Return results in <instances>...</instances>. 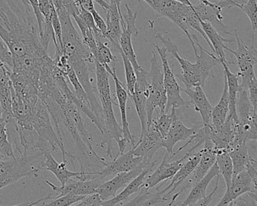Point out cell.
<instances>
[{
  "mask_svg": "<svg viewBox=\"0 0 257 206\" xmlns=\"http://www.w3.org/2000/svg\"><path fill=\"white\" fill-rule=\"evenodd\" d=\"M33 14L19 10L13 0H0V38L8 46L13 58L49 55L37 34L38 26Z\"/></svg>",
  "mask_w": 257,
  "mask_h": 206,
  "instance_id": "cell-1",
  "label": "cell"
},
{
  "mask_svg": "<svg viewBox=\"0 0 257 206\" xmlns=\"http://www.w3.org/2000/svg\"><path fill=\"white\" fill-rule=\"evenodd\" d=\"M12 114V123L15 127L34 132L51 146L52 151L60 149L63 159L70 156V153L65 150L63 140L54 129L47 106L40 97L36 103H30L13 92Z\"/></svg>",
  "mask_w": 257,
  "mask_h": 206,
  "instance_id": "cell-2",
  "label": "cell"
},
{
  "mask_svg": "<svg viewBox=\"0 0 257 206\" xmlns=\"http://www.w3.org/2000/svg\"><path fill=\"white\" fill-rule=\"evenodd\" d=\"M192 38L198 48V50L194 52L196 59L195 64L180 57L178 54V48L170 39L165 38L161 34L156 35V39H159L165 46L167 53L171 54V57L169 59L175 58L181 67L182 74L175 73L176 77L184 84L186 88L201 86L204 88L209 73L215 66L220 64V60L214 54L210 53L201 46L196 35L193 34Z\"/></svg>",
  "mask_w": 257,
  "mask_h": 206,
  "instance_id": "cell-3",
  "label": "cell"
},
{
  "mask_svg": "<svg viewBox=\"0 0 257 206\" xmlns=\"http://www.w3.org/2000/svg\"><path fill=\"white\" fill-rule=\"evenodd\" d=\"M95 75L97 80L96 89L100 100L105 126V132L102 135L103 139L100 145L103 148L106 147V155L112 158V140H115L118 146V153L116 156L124 153L128 143L123 138L122 129L117 122L112 108V105H117L111 94L109 73L102 64L96 61Z\"/></svg>",
  "mask_w": 257,
  "mask_h": 206,
  "instance_id": "cell-4",
  "label": "cell"
},
{
  "mask_svg": "<svg viewBox=\"0 0 257 206\" xmlns=\"http://www.w3.org/2000/svg\"><path fill=\"white\" fill-rule=\"evenodd\" d=\"M44 153H28L20 157L0 159V189L30 176L37 177L43 169Z\"/></svg>",
  "mask_w": 257,
  "mask_h": 206,
  "instance_id": "cell-5",
  "label": "cell"
},
{
  "mask_svg": "<svg viewBox=\"0 0 257 206\" xmlns=\"http://www.w3.org/2000/svg\"><path fill=\"white\" fill-rule=\"evenodd\" d=\"M153 57L150 60V73L148 77L151 79L150 84V94L147 103V116L148 130L153 118L154 111L159 109V112L165 113L167 104V94L164 85L163 70L162 62L159 61L157 55L154 51H152Z\"/></svg>",
  "mask_w": 257,
  "mask_h": 206,
  "instance_id": "cell-6",
  "label": "cell"
},
{
  "mask_svg": "<svg viewBox=\"0 0 257 206\" xmlns=\"http://www.w3.org/2000/svg\"><path fill=\"white\" fill-rule=\"evenodd\" d=\"M234 36L237 42V50H231L226 46L224 49L231 52L235 57L239 68L237 74L241 79V82L239 84V87L247 90L249 85L252 82H257L256 77L254 73V66L256 64L257 61L255 40H252V46L249 48L243 43V40L237 35V31H234Z\"/></svg>",
  "mask_w": 257,
  "mask_h": 206,
  "instance_id": "cell-7",
  "label": "cell"
},
{
  "mask_svg": "<svg viewBox=\"0 0 257 206\" xmlns=\"http://www.w3.org/2000/svg\"><path fill=\"white\" fill-rule=\"evenodd\" d=\"M155 49L159 53L162 62V70H163L164 85L167 94V104L165 107V113H168L172 108H188L191 107L189 101H186L182 97L180 91L181 88L179 85L176 79L174 69H171L168 63L167 57V50L165 47H161L157 42L153 44Z\"/></svg>",
  "mask_w": 257,
  "mask_h": 206,
  "instance_id": "cell-8",
  "label": "cell"
},
{
  "mask_svg": "<svg viewBox=\"0 0 257 206\" xmlns=\"http://www.w3.org/2000/svg\"><path fill=\"white\" fill-rule=\"evenodd\" d=\"M137 82L135 84L133 94L129 96L135 105L137 114L139 117L141 125V136H144L148 132L147 124V103L150 94V82L148 81V72L141 67L135 71Z\"/></svg>",
  "mask_w": 257,
  "mask_h": 206,
  "instance_id": "cell-9",
  "label": "cell"
},
{
  "mask_svg": "<svg viewBox=\"0 0 257 206\" xmlns=\"http://www.w3.org/2000/svg\"><path fill=\"white\" fill-rule=\"evenodd\" d=\"M169 153H165V156L162 159L159 166L156 168V171L145 179V181L143 183L141 189L142 190H150V189H153V187L157 186L159 183H161L159 186L156 188V190H159V188L167 181L170 180L177 171L180 169L183 164V161L187 159L189 156V153H186L183 158L175 161V162H169L171 160V157L169 156Z\"/></svg>",
  "mask_w": 257,
  "mask_h": 206,
  "instance_id": "cell-10",
  "label": "cell"
},
{
  "mask_svg": "<svg viewBox=\"0 0 257 206\" xmlns=\"http://www.w3.org/2000/svg\"><path fill=\"white\" fill-rule=\"evenodd\" d=\"M201 156L198 165L195 167L194 171H192V176L189 181L187 182L184 186L180 189L177 193H174L171 198V201L168 203L169 205H172L177 197L183 193L186 189L192 186L200 179L202 178L210 168L213 166V164L216 162V148L213 146V143L209 139H206L204 143V148L201 150Z\"/></svg>",
  "mask_w": 257,
  "mask_h": 206,
  "instance_id": "cell-11",
  "label": "cell"
},
{
  "mask_svg": "<svg viewBox=\"0 0 257 206\" xmlns=\"http://www.w3.org/2000/svg\"><path fill=\"white\" fill-rule=\"evenodd\" d=\"M43 169L51 171L58 178L61 186H64L70 179L76 177L77 180H86L93 178L95 172L88 171H72L67 168V159H63V162L59 163L53 157L50 151L44 153L43 161Z\"/></svg>",
  "mask_w": 257,
  "mask_h": 206,
  "instance_id": "cell-12",
  "label": "cell"
},
{
  "mask_svg": "<svg viewBox=\"0 0 257 206\" xmlns=\"http://www.w3.org/2000/svg\"><path fill=\"white\" fill-rule=\"evenodd\" d=\"M150 162L144 161L141 165L131 171L118 173L115 174L113 178L105 182V183H102L100 186L97 188L96 192L100 195V198L103 201L112 198L116 195L117 192L119 189L125 187L135 177L141 174L144 167Z\"/></svg>",
  "mask_w": 257,
  "mask_h": 206,
  "instance_id": "cell-13",
  "label": "cell"
},
{
  "mask_svg": "<svg viewBox=\"0 0 257 206\" xmlns=\"http://www.w3.org/2000/svg\"><path fill=\"white\" fill-rule=\"evenodd\" d=\"M248 192L256 193V184L252 182L246 170H243L233 177L231 186L226 189L225 195L216 206L232 205L234 200Z\"/></svg>",
  "mask_w": 257,
  "mask_h": 206,
  "instance_id": "cell-14",
  "label": "cell"
},
{
  "mask_svg": "<svg viewBox=\"0 0 257 206\" xmlns=\"http://www.w3.org/2000/svg\"><path fill=\"white\" fill-rule=\"evenodd\" d=\"M106 69V71L109 75L113 78L114 82L115 85V94H116L117 100H118V106L119 108L120 113H121V129H122L123 138L127 141L128 144H132V147L135 145V139L132 135L130 130L127 118V100L128 98L127 90L124 88L121 81L118 79L117 76L116 67L115 65L103 66Z\"/></svg>",
  "mask_w": 257,
  "mask_h": 206,
  "instance_id": "cell-15",
  "label": "cell"
},
{
  "mask_svg": "<svg viewBox=\"0 0 257 206\" xmlns=\"http://www.w3.org/2000/svg\"><path fill=\"white\" fill-rule=\"evenodd\" d=\"M144 162V159L139 156H135L132 149L127 153L114 158L111 162L106 161L104 166L99 171L97 178L103 180L105 177L111 175H115L120 172L131 171L141 165Z\"/></svg>",
  "mask_w": 257,
  "mask_h": 206,
  "instance_id": "cell-16",
  "label": "cell"
},
{
  "mask_svg": "<svg viewBox=\"0 0 257 206\" xmlns=\"http://www.w3.org/2000/svg\"><path fill=\"white\" fill-rule=\"evenodd\" d=\"M10 70L0 61V115L7 124L12 123L13 86Z\"/></svg>",
  "mask_w": 257,
  "mask_h": 206,
  "instance_id": "cell-17",
  "label": "cell"
},
{
  "mask_svg": "<svg viewBox=\"0 0 257 206\" xmlns=\"http://www.w3.org/2000/svg\"><path fill=\"white\" fill-rule=\"evenodd\" d=\"M164 138L150 126L148 132L140 138L139 141L132 147L135 156L144 159V162H151L153 156L159 149L162 148Z\"/></svg>",
  "mask_w": 257,
  "mask_h": 206,
  "instance_id": "cell-18",
  "label": "cell"
},
{
  "mask_svg": "<svg viewBox=\"0 0 257 206\" xmlns=\"http://www.w3.org/2000/svg\"><path fill=\"white\" fill-rule=\"evenodd\" d=\"M106 40H109L114 52L119 53V40L122 29L124 27L123 15H120L118 7L115 4H109V8L106 10Z\"/></svg>",
  "mask_w": 257,
  "mask_h": 206,
  "instance_id": "cell-19",
  "label": "cell"
},
{
  "mask_svg": "<svg viewBox=\"0 0 257 206\" xmlns=\"http://www.w3.org/2000/svg\"><path fill=\"white\" fill-rule=\"evenodd\" d=\"M192 9L199 20L209 22L218 32L233 36L227 31L226 26L222 23V7L219 4H204L200 2L198 5H192Z\"/></svg>",
  "mask_w": 257,
  "mask_h": 206,
  "instance_id": "cell-20",
  "label": "cell"
},
{
  "mask_svg": "<svg viewBox=\"0 0 257 206\" xmlns=\"http://www.w3.org/2000/svg\"><path fill=\"white\" fill-rule=\"evenodd\" d=\"M70 183H67L64 186H57L56 185L46 180V183L49 185L55 192H58L57 197L62 196L67 193L74 194V195H87L96 192L97 188L100 186L103 182L99 178L91 179L86 180H70Z\"/></svg>",
  "mask_w": 257,
  "mask_h": 206,
  "instance_id": "cell-21",
  "label": "cell"
},
{
  "mask_svg": "<svg viewBox=\"0 0 257 206\" xmlns=\"http://www.w3.org/2000/svg\"><path fill=\"white\" fill-rule=\"evenodd\" d=\"M181 91H184L189 96L191 107H193L195 111L199 113L202 120L203 126L212 124L211 114L213 107L209 102L204 93V88L201 86L190 87L181 88Z\"/></svg>",
  "mask_w": 257,
  "mask_h": 206,
  "instance_id": "cell-22",
  "label": "cell"
},
{
  "mask_svg": "<svg viewBox=\"0 0 257 206\" xmlns=\"http://www.w3.org/2000/svg\"><path fill=\"white\" fill-rule=\"evenodd\" d=\"M198 126H194L193 128L186 127L183 122L181 121L178 116H176L173 120L172 124L170 127L169 131L167 134L166 137L162 142V147L166 150V152L169 154L174 153V147L177 143L180 141H185L189 140L196 132ZM172 158V156H171Z\"/></svg>",
  "mask_w": 257,
  "mask_h": 206,
  "instance_id": "cell-23",
  "label": "cell"
},
{
  "mask_svg": "<svg viewBox=\"0 0 257 206\" xmlns=\"http://www.w3.org/2000/svg\"><path fill=\"white\" fill-rule=\"evenodd\" d=\"M234 64V63L228 62V61H220V64L222 66L224 70V77L226 79L227 88H228V114L227 120H230L231 123H237L238 122L237 118V91L239 89V77L238 74H234L231 73V70L228 68V64Z\"/></svg>",
  "mask_w": 257,
  "mask_h": 206,
  "instance_id": "cell-24",
  "label": "cell"
},
{
  "mask_svg": "<svg viewBox=\"0 0 257 206\" xmlns=\"http://www.w3.org/2000/svg\"><path fill=\"white\" fill-rule=\"evenodd\" d=\"M156 162H157L156 160L153 162L151 161L150 163L147 164L141 171V174L135 177L119 194L115 195L109 199L103 201L102 205H115V204H121L122 201L127 200L131 195H133L135 192H138L142 186L143 183L145 181L147 174L153 171Z\"/></svg>",
  "mask_w": 257,
  "mask_h": 206,
  "instance_id": "cell-25",
  "label": "cell"
},
{
  "mask_svg": "<svg viewBox=\"0 0 257 206\" xmlns=\"http://www.w3.org/2000/svg\"><path fill=\"white\" fill-rule=\"evenodd\" d=\"M246 143L247 141L243 140L233 138L228 147V150L233 165L232 178L240 171L245 170L246 163L251 156Z\"/></svg>",
  "mask_w": 257,
  "mask_h": 206,
  "instance_id": "cell-26",
  "label": "cell"
},
{
  "mask_svg": "<svg viewBox=\"0 0 257 206\" xmlns=\"http://www.w3.org/2000/svg\"><path fill=\"white\" fill-rule=\"evenodd\" d=\"M218 174H219V168L215 162L213 166L210 168V171H207V174L202 178L200 179L195 184L192 185V190L190 191L186 199L179 204L182 206L195 205V203L198 200L205 196L206 189H207L209 183Z\"/></svg>",
  "mask_w": 257,
  "mask_h": 206,
  "instance_id": "cell-27",
  "label": "cell"
},
{
  "mask_svg": "<svg viewBox=\"0 0 257 206\" xmlns=\"http://www.w3.org/2000/svg\"><path fill=\"white\" fill-rule=\"evenodd\" d=\"M200 23H201V28H202L206 37H207L210 45H211L212 49L216 54V56L220 61H227L225 52H224L225 43H232L234 41V39L228 40V39L224 38L209 22H202L200 20Z\"/></svg>",
  "mask_w": 257,
  "mask_h": 206,
  "instance_id": "cell-28",
  "label": "cell"
},
{
  "mask_svg": "<svg viewBox=\"0 0 257 206\" xmlns=\"http://www.w3.org/2000/svg\"><path fill=\"white\" fill-rule=\"evenodd\" d=\"M148 4L156 13V17L153 22H150V27L153 28V24L159 18H169L173 13L177 12L183 4L176 0H140Z\"/></svg>",
  "mask_w": 257,
  "mask_h": 206,
  "instance_id": "cell-29",
  "label": "cell"
},
{
  "mask_svg": "<svg viewBox=\"0 0 257 206\" xmlns=\"http://www.w3.org/2000/svg\"><path fill=\"white\" fill-rule=\"evenodd\" d=\"M228 94L226 79L224 77V88L222 97L216 106L213 108L211 114L212 126L215 129H219L226 121L228 114Z\"/></svg>",
  "mask_w": 257,
  "mask_h": 206,
  "instance_id": "cell-30",
  "label": "cell"
},
{
  "mask_svg": "<svg viewBox=\"0 0 257 206\" xmlns=\"http://www.w3.org/2000/svg\"><path fill=\"white\" fill-rule=\"evenodd\" d=\"M216 163L219 168V174H222L225 180L226 189L231 186L233 177V165L227 149L216 148Z\"/></svg>",
  "mask_w": 257,
  "mask_h": 206,
  "instance_id": "cell-31",
  "label": "cell"
},
{
  "mask_svg": "<svg viewBox=\"0 0 257 206\" xmlns=\"http://www.w3.org/2000/svg\"><path fill=\"white\" fill-rule=\"evenodd\" d=\"M156 111L157 112V117L156 118L153 117L150 126L153 127L165 139L168 131H169L170 127L172 124L174 117L177 115V109L172 108L170 114L165 112L160 113L158 110H156Z\"/></svg>",
  "mask_w": 257,
  "mask_h": 206,
  "instance_id": "cell-32",
  "label": "cell"
},
{
  "mask_svg": "<svg viewBox=\"0 0 257 206\" xmlns=\"http://www.w3.org/2000/svg\"><path fill=\"white\" fill-rule=\"evenodd\" d=\"M7 123L1 119L0 121V159L5 160L16 158L13 150V144L9 140Z\"/></svg>",
  "mask_w": 257,
  "mask_h": 206,
  "instance_id": "cell-33",
  "label": "cell"
},
{
  "mask_svg": "<svg viewBox=\"0 0 257 206\" xmlns=\"http://www.w3.org/2000/svg\"><path fill=\"white\" fill-rule=\"evenodd\" d=\"M132 34L129 31L126 29H122V33L119 40V46L121 52L127 57V59L132 63L135 71H137L140 70L141 67L138 64L136 54L132 46Z\"/></svg>",
  "mask_w": 257,
  "mask_h": 206,
  "instance_id": "cell-34",
  "label": "cell"
},
{
  "mask_svg": "<svg viewBox=\"0 0 257 206\" xmlns=\"http://www.w3.org/2000/svg\"><path fill=\"white\" fill-rule=\"evenodd\" d=\"M95 37L96 42H97V53H96L95 61L100 63L103 66L115 65L116 62V58L115 55L112 54V51L109 49V46L102 41L103 37Z\"/></svg>",
  "mask_w": 257,
  "mask_h": 206,
  "instance_id": "cell-35",
  "label": "cell"
},
{
  "mask_svg": "<svg viewBox=\"0 0 257 206\" xmlns=\"http://www.w3.org/2000/svg\"><path fill=\"white\" fill-rule=\"evenodd\" d=\"M234 7L241 10L245 13L249 22L252 29V40H255V34L257 31V4L256 0H247L246 4H237L234 3Z\"/></svg>",
  "mask_w": 257,
  "mask_h": 206,
  "instance_id": "cell-36",
  "label": "cell"
},
{
  "mask_svg": "<svg viewBox=\"0 0 257 206\" xmlns=\"http://www.w3.org/2000/svg\"><path fill=\"white\" fill-rule=\"evenodd\" d=\"M120 55L122 59L123 64H124V73H125L126 87H127V92L129 96L133 94L134 89H135V84L137 82L136 73L135 69L132 66L127 57L124 55L122 52L120 50Z\"/></svg>",
  "mask_w": 257,
  "mask_h": 206,
  "instance_id": "cell-37",
  "label": "cell"
},
{
  "mask_svg": "<svg viewBox=\"0 0 257 206\" xmlns=\"http://www.w3.org/2000/svg\"><path fill=\"white\" fill-rule=\"evenodd\" d=\"M85 195H74V194L67 193L62 196L53 198L52 195L45 197L46 199H51V201L48 203H44L43 205H57L65 206L72 205V204H77L79 201L83 198Z\"/></svg>",
  "mask_w": 257,
  "mask_h": 206,
  "instance_id": "cell-38",
  "label": "cell"
},
{
  "mask_svg": "<svg viewBox=\"0 0 257 206\" xmlns=\"http://www.w3.org/2000/svg\"><path fill=\"white\" fill-rule=\"evenodd\" d=\"M126 10H127V14L123 16V20L124 22V28L121 29H126L127 31L132 34V36L137 37H138L139 31L136 26L137 17H138V13H134L132 9L128 7L127 4L125 5Z\"/></svg>",
  "mask_w": 257,
  "mask_h": 206,
  "instance_id": "cell-39",
  "label": "cell"
},
{
  "mask_svg": "<svg viewBox=\"0 0 257 206\" xmlns=\"http://www.w3.org/2000/svg\"><path fill=\"white\" fill-rule=\"evenodd\" d=\"M55 10H64L67 12L71 17L79 14V7L76 0H52Z\"/></svg>",
  "mask_w": 257,
  "mask_h": 206,
  "instance_id": "cell-40",
  "label": "cell"
},
{
  "mask_svg": "<svg viewBox=\"0 0 257 206\" xmlns=\"http://www.w3.org/2000/svg\"><path fill=\"white\" fill-rule=\"evenodd\" d=\"M0 61L6 66L10 72L13 70V58L12 52H10L5 42L0 38Z\"/></svg>",
  "mask_w": 257,
  "mask_h": 206,
  "instance_id": "cell-41",
  "label": "cell"
},
{
  "mask_svg": "<svg viewBox=\"0 0 257 206\" xmlns=\"http://www.w3.org/2000/svg\"><path fill=\"white\" fill-rule=\"evenodd\" d=\"M29 1L30 6L32 9L33 13L35 16L36 20H37V26H38L39 36H41L43 33V25H44V17L40 10L39 7L38 0H28Z\"/></svg>",
  "mask_w": 257,
  "mask_h": 206,
  "instance_id": "cell-42",
  "label": "cell"
},
{
  "mask_svg": "<svg viewBox=\"0 0 257 206\" xmlns=\"http://www.w3.org/2000/svg\"><path fill=\"white\" fill-rule=\"evenodd\" d=\"M38 3L40 12L44 17V21L52 20V13L55 9L53 2L50 0H38Z\"/></svg>",
  "mask_w": 257,
  "mask_h": 206,
  "instance_id": "cell-43",
  "label": "cell"
},
{
  "mask_svg": "<svg viewBox=\"0 0 257 206\" xmlns=\"http://www.w3.org/2000/svg\"><path fill=\"white\" fill-rule=\"evenodd\" d=\"M52 24L55 37H56L57 43H58L60 50H61V45H62V40H61L62 30H61V22H60L59 17H58V13H57L55 9H54L53 13H52Z\"/></svg>",
  "mask_w": 257,
  "mask_h": 206,
  "instance_id": "cell-44",
  "label": "cell"
},
{
  "mask_svg": "<svg viewBox=\"0 0 257 206\" xmlns=\"http://www.w3.org/2000/svg\"><path fill=\"white\" fill-rule=\"evenodd\" d=\"M103 200L100 198V195L97 192L85 195L80 201L76 204V205H102Z\"/></svg>",
  "mask_w": 257,
  "mask_h": 206,
  "instance_id": "cell-45",
  "label": "cell"
},
{
  "mask_svg": "<svg viewBox=\"0 0 257 206\" xmlns=\"http://www.w3.org/2000/svg\"><path fill=\"white\" fill-rule=\"evenodd\" d=\"M91 14L92 15L93 19H94V23H95L96 27H97L98 31H100V34L103 36V39L106 38V24L103 20V18L99 15V13L96 11L95 9L91 10Z\"/></svg>",
  "mask_w": 257,
  "mask_h": 206,
  "instance_id": "cell-46",
  "label": "cell"
},
{
  "mask_svg": "<svg viewBox=\"0 0 257 206\" xmlns=\"http://www.w3.org/2000/svg\"><path fill=\"white\" fill-rule=\"evenodd\" d=\"M245 170L252 179V182L256 184L257 181V162L252 156L249 157L247 163H246Z\"/></svg>",
  "mask_w": 257,
  "mask_h": 206,
  "instance_id": "cell-47",
  "label": "cell"
},
{
  "mask_svg": "<svg viewBox=\"0 0 257 206\" xmlns=\"http://www.w3.org/2000/svg\"><path fill=\"white\" fill-rule=\"evenodd\" d=\"M217 179H216V186H215L214 189L212 190V192L209 194L208 195H205L204 198H201V199L198 200L196 203H195V205H209L211 202L212 200H213V195L216 194V191L218 190V184H219V174H218Z\"/></svg>",
  "mask_w": 257,
  "mask_h": 206,
  "instance_id": "cell-48",
  "label": "cell"
},
{
  "mask_svg": "<svg viewBox=\"0 0 257 206\" xmlns=\"http://www.w3.org/2000/svg\"><path fill=\"white\" fill-rule=\"evenodd\" d=\"M94 2L97 3L105 12L109 8V4L105 2L104 0H94Z\"/></svg>",
  "mask_w": 257,
  "mask_h": 206,
  "instance_id": "cell-49",
  "label": "cell"
},
{
  "mask_svg": "<svg viewBox=\"0 0 257 206\" xmlns=\"http://www.w3.org/2000/svg\"><path fill=\"white\" fill-rule=\"evenodd\" d=\"M121 0H109V4H115V5H116V7H118L120 15H122L121 11Z\"/></svg>",
  "mask_w": 257,
  "mask_h": 206,
  "instance_id": "cell-50",
  "label": "cell"
},
{
  "mask_svg": "<svg viewBox=\"0 0 257 206\" xmlns=\"http://www.w3.org/2000/svg\"><path fill=\"white\" fill-rule=\"evenodd\" d=\"M22 1V4H23L24 7H25V11L26 12H31V7L30 6L29 1L28 0H21Z\"/></svg>",
  "mask_w": 257,
  "mask_h": 206,
  "instance_id": "cell-51",
  "label": "cell"
},
{
  "mask_svg": "<svg viewBox=\"0 0 257 206\" xmlns=\"http://www.w3.org/2000/svg\"><path fill=\"white\" fill-rule=\"evenodd\" d=\"M199 2L203 3L204 4H210V2H209V0H199Z\"/></svg>",
  "mask_w": 257,
  "mask_h": 206,
  "instance_id": "cell-52",
  "label": "cell"
},
{
  "mask_svg": "<svg viewBox=\"0 0 257 206\" xmlns=\"http://www.w3.org/2000/svg\"><path fill=\"white\" fill-rule=\"evenodd\" d=\"M1 119H2V117H1V115H0V121H1Z\"/></svg>",
  "mask_w": 257,
  "mask_h": 206,
  "instance_id": "cell-53",
  "label": "cell"
},
{
  "mask_svg": "<svg viewBox=\"0 0 257 206\" xmlns=\"http://www.w3.org/2000/svg\"><path fill=\"white\" fill-rule=\"evenodd\" d=\"M50 1H52V0H50Z\"/></svg>",
  "mask_w": 257,
  "mask_h": 206,
  "instance_id": "cell-54",
  "label": "cell"
}]
</instances>
